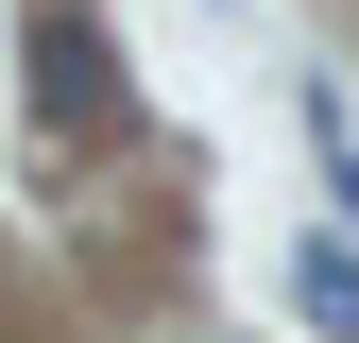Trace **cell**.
Masks as SVG:
<instances>
[{
	"instance_id": "cell-2",
	"label": "cell",
	"mask_w": 359,
	"mask_h": 343,
	"mask_svg": "<svg viewBox=\"0 0 359 343\" xmlns=\"http://www.w3.org/2000/svg\"><path fill=\"white\" fill-rule=\"evenodd\" d=\"M291 309L325 326V343H359V240H308L291 257Z\"/></svg>"
},
{
	"instance_id": "cell-1",
	"label": "cell",
	"mask_w": 359,
	"mask_h": 343,
	"mask_svg": "<svg viewBox=\"0 0 359 343\" xmlns=\"http://www.w3.org/2000/svg\"><path fill=\"white\" fill-rule=\"evenodd\" d=\"M34 138H52V155L120 138V52H103L86 0H34Z\"/></svg>"
}]
</instances>
